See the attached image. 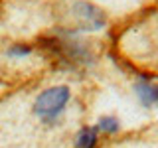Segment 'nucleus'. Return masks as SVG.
I'll return each mask as SVG.
<instances>
[{"mask_svg": "<svg viewBox=\"0 0 158 148\" xmlns=\"http://www.w3.org/2000/svg\"><path fill=\"white\" fill-rule=\"evenodd\" d=\"M67 101H69V89L67 87H52L36 99L34 111H36V115L42 121H53L65 109Z\"/></svg>", "mask_w": 158, "mask_h": 148, "instance_id": "f257e3e1", "label": "nucleus"}, {"mask_svg": "<svg viewBox=\"0 0 158 148\" xmlns=\"http://www.w3.org/2000/svg\"><path fill=\"white\" fill-rule=\"evenodd\" d=\"M75 14L79 18L83 20V24L89 28H99L105 24V16H103V12H99L95 6H91V4L87 2H81L75 6Z\"/></svg>", "mask_w": 158, "mask_h": 148, "instance_id": "f03ea898", "label": "nucleus"}, {"mask_svg": "<svg viewBox=\"0 0 158 148\" xmlns=\"http://www.w3.org/2000/svg\"><path fill=\"white\" fill-rule=\"evenodd\" d=\"M97 140V132L93 128H85L77 138V148H93Z\"/></svg>", "mask_w": 158, "mask_h": 148, "instance_id": "7ed1b4c3", "label": "nucleus"}, {"mask_svg": "<svg viewBox=\"0 0 158 148\" xmlns=\"http://www.w3.org/2000/svg\"><path fill=\"white\" fill-rule=\"evenodd\" d=\"M136 91H138V95L142 97V101H144L146 105H148V103H152V101H156V89H152L150 85H146V83L138 85Z\"/></svg>", "mask_w": 158, "mask_h": 148, "instance_id": "20e7f679", "label": "nucleus"}, {"mask_svg": "<svg viewBox=\"0 0 158 148\" xmlns=\"http://www.w3.org/2000/svg\"><path fill=\"white\" fill-rule=\"evenodd\" d=\"M101 128L107 130V132H115L118 128V125H117L115 118H103V121H101Z\"/></svg>", "mask_w": 158, "mask_h": 148, "instance_id": "39448f33", "label": "nucleus"}, {"mask_svg": "<svg viewBox=\"0 0 158 148\" xmlns=\"http://www.w3.org/2000/svg\"><path fill=\"white\" fill-rule=\"evenodd\" d=\"M10 53L12 56H26V53H30V47L28 46H14L10 49Z\"/></svg>", "mask_w": 158, "mask_h": 148, "instance_id": "423d86ee", "label": "nucleus"}, {"mask_svg": "<svg viewBox=\"0 0 158 148\" xmlns=\"http://www.w3.org/2000/svg\"><path fill=\"white\" fill-rule=\"evenodd\" d=\"M156 101H158V89H156Z\"/></svg>", "mask_w": 158, "mask_h": 148, "instance_id": "0eeeda50", "label": "nucleus"}]
</instances>
